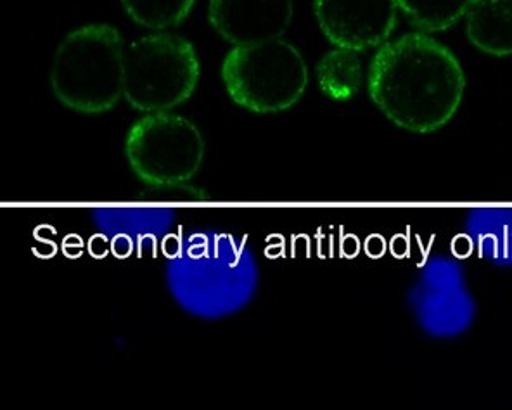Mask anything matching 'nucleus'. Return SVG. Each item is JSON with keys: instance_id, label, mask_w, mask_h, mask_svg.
I'll return each instance as SVG.
<instances>
[{"instance_id": "nucleus-1", "label": "nucleus", "mask_w": 512, "mask_h": 410, "mask_svg": "<svg viewBox=\"0 0 512 410\" xmlns=\"http://www.w3.org/2000/svg\"><path fill=\"white\" fill-rule=\"evenodd\" d=\"M466 78L454 54L428 33H407L384 44L371 61L372 103L400 129L429 134L454 118Z\"/></svg>"}, {"instance_id": "nucleus-2", "label": "nucleus", "mask_w": 512, "mask_h": 410, "mask_svg": "<svg viewBox=\"0 0 512 410\" xmlns=\"http://www.w3.org/2000/svg\"><path fill=\"white\" fill-rule=\"evenodd\" d=\"M167 284L187 314L218 321L250 305L258 288V269L231 238L192 236L168 263Z\"/></svg>"}, {"instance_id": "nucleus-3", "label": "nucleus", "mask_w": 512, "mask_h": 410, "mask_svg": "<svg viewBox=\"0 0 512 410\" xmlns=\"http://www.w3.org/2000/svg\"><path fill=\"white\" fill-rule=\"evenodd\" d=\"M51 87L66 108L99 115L125 97V49L109 25H87L64 37L52 61Z\"/></svg>"}, {"instance_id": "nucleus-4", "label": "nucleus", "mask_w": 512, "mask_h": 410, "mask_svg": "<svg viewBox=\"0 0 512 410\" xmlns=\"http://www.w3.org/2000/svg\"><path fill=\"white\" fill-rule=\"evenodd\" d=\"M222 80L234 103L253 113H281L305 94L308 68L286 40L234 47L224 59Z\"/></svg>"}, {"instance_id": "nucleus-5", "label": "nucleus", "mask_w": 512, "mask_h": 410, "mask_svg": "<svg viewBox=\"0 0 512 410\" xmlns=\"http://www.w3.org/2000/svg\"><path fill=\"white\" fill-rule=\"evenodd\" d=\"M199 59L191 42L173 33H153L125 51V99L144 113H167L192 96Z\"/></svg>"}, {"instance_id": "nucleus-6", "label": "nucleus", "mask_w": 512, "mask_h": 410, "mask_svg": "<svg viewBox=\"0 0 512 410\" xmlns=\"http://www.w3.org/2000/svg\"><path fill=\"white\" fill-rule=\"evenodd\" d=\"M128 163L139 179L153 187L186 184L196 175L205 139L184 116L149 113L130 129L125 142Z\"/></svg>"}, {"instance_id": "nucleus-7", "label": "nucleus", "mask_w": 512, "mask_h": 410, "mask_svg": "<svg viewBox=\"0 0 512 410\" xmlns=\"http://www.w3.org/2000/svg\"><path fill=\"white\" fill-rule=\"evenodd\" d=\"M407 302L417 324L433 338L461 336L476 317V303L461 263L448 257H433L424 263Z\"/></svg>"}, {"instance_id": "nucleus-8", "label": "nucleus", "mask_w": 512, "mask_h": 410, "mask_svg": "<svg viewBox=\"0 0 512 410\" xmlns=\"http://www.w3.org/2000/svg\"><path fill=\"white\" fill-rule=\"evenodd\" d=\"M314 9L326 39L352 51L384 44L397 26V0H315Z\"/></svg>"}, {"instance_id": "nucleus-9", "label": "nucleus", "mask_w": 512, "mask_h": 410, "mask_svg": "<svg viewBox=\"0 0 512 410\" xmlns=\"http://www.w3.org/2000/svg\"><path fill=\"white\" fill-rule=\"evenodd\" d=\"M208 20L234 47L282 39L293 21V0H210Z\"/></svg>"}, {"instance_id": "nucleus-10", "label": "nucleus", "mask_w": 512, "mask_h": 410, "mask_svg": "<svg viewBox=\"0 0 512 410\" xmlns=\"http://www.w3.org/2000/svg\"><path fill=\"white\" fill-rule=\"evenodd\" d=\"M464 18L469 42L478 51L512 56V0H471Z\"/></svg>"}, {"instance_id": "nucleus-11", "label": "nucleus", "mask_w": 512, "mask_h": 410, "mask_svg": "<svg viewBox=\"0 0 512 410\" xmlns=\"http://www.w3.org/2000/svg\"><path fill=\"white\" fill-rule=\"evenodd\" d=\"M466 238L481 258L512 267V208H476L466 217Z\"/></svg>"}, {"instance_id": "nucleus-12", "label": "nucleus", "mask_w": 512, "mask_h": 410, "mask_svg": "<svg viewBox=\"0 0 512 410\" xmlns=\"http://www.w3.org/2000/svg\"><path fill=\"white\" fill-rule=\"evenodd\" d=\"M319 87L334 101H348L359 94L364 80L359 52L336 47L322 56L315 68Z\"/></svg>"}, {"instance_id": "nucleus-13", "label": "nucleus", "mask_w": 512, "mask_h": 410, "mask_svg": "<svg viewBox=\"0 0 512 410\" xmlns=\"http://www.w3.org/2000/svg\"><path fill=\"white\" fill-rule=\"evenodd\" d=\"M398 9L419 32H443L468 13L471 0H397Z\"/></svg>"}, {"instance_id": "nucleus-14", "label": "nucleus", "mask_w": 512, "mask_h": 410, "mask_svg": "<svg viewBox=\"0 0 512 410\" xmlns=\"http://www.w3.org/2000/svg\"><path fill=\"white\" fill-rule=\"evenodd\" d=\"M122 4L137 25L165 30L186 20L196 0H122Z\"/></svg>"}]
</instances>
